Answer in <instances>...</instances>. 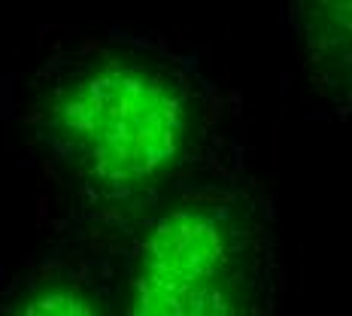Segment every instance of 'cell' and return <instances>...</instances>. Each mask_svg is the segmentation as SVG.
Returning a JSON list of instances; mask_svg holds the SVG:
<instances>
[{
  "instance_id": "1",
  "label": "cell",
  "mask_w": 352,
  "mask_h": 316,
  "mask_svg": "<svg viewBox=\"0 0 352 316\" xmlns=\"http://www.w3.org/2000/svg\"><path fill=\"white\" fill-rule=\"evenodd\" d=\"M0 104L55 244H100L179 189L252 173L237 94L161 34L55 40L6 76Z\"/></svg>"
},
{
  "instance_id": "2",
  "label": "cell",
  "mask_w": 352,
  "mask_h": 316,
  "mask_svg": "<svg viewBox=\"0 0 352 316\" xmlns=\"http://www.w3.org/2000/svg\"><path fill=\"white\" fill-rule=\"evenodd\" d=\"M98 246L119 316H276L274 207L252 173L179 189Z\"/></svg>"
},
{
  "instance_id": "3",
  "label": "cell",
  "mask_w": 352,
  "mask_h": 316,
  "mask_svg": "<svg viewBox=\"0 0 352 316\" xmlns=\"http://www.w3.org/2000/svg\"><path fill=\"white\" fill-rule=\"evenodd\" d=\"M0 316H119L107 249L49 240L43 255L0 271Z\"/></svg>"
},
{
  "instance_id": "4",
  "label": "cell",
  "mask_w": 352,
  "mask_h": 316,
  "mask_svg": "<svg viewBox=\"0 0 352 316\" xmlns=\"http://www.w3.org/2000/svg\"><path fill=\"white\" fill-rule=\"evenodd\" d=\"M285 21L313 92L334 116L349 109V0H285Z\"/></svg>"
}]
</instances>
